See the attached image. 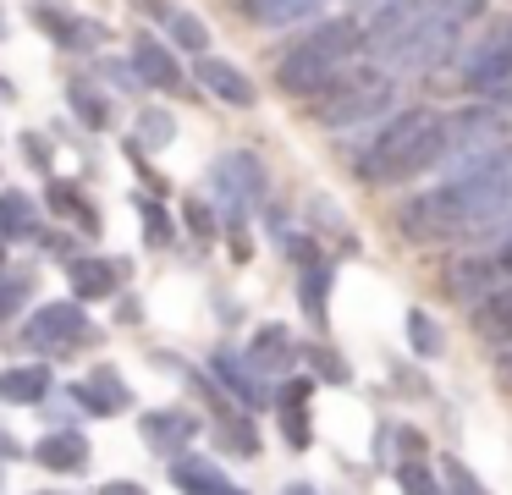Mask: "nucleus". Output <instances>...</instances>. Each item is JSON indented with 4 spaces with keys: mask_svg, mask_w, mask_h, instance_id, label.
Here are the masks:
<instances>
[{
    "mask_svg": "<svg viewBox=\"0 0 512 495\" xmlns=\"http://www.w3.org/2000/svg\"><path fill=\"white\" fill-rule=\"evenodd\" d=\"M512 209V143L496 154L452 171V182L402 204V237L408 242H446V237H485Z\"/></svg>",
    "mask_w": 512,
    "mask_h": 495,
    "instance_id": "1",
    "label": "nucleus"
},
{
    "mask_svg": "<svg viewBox=\"0 0 512 495\" xmlns=\"http://www.w3.org/2000/svg\"><path fill=\"white\" fill-rule=\"evenodd\" d=\"M441 160H446V116L413 105L375 132L369 154L358 160V176L375 182V187H391V182H408V176L430 171V165H441Z\"/></svg>",
    "mask_w": 512,
    "mask_h": 495,
    "instance_id": "2",
    "label": "nucleus"
},
{
    "mask_svg": "<svg viewBox=\"0 0 512 495\" xmlns=\"http://www.w3.org/2000/svg\"><path fill=\"white\" fill-rule=\"evenodd\" d=\"M364 50V33H358V22L336 17V22H320V28L309 33V39H298L287 55H281L276 66V83L281 94L292 99H314L325 94V88L336 83V77L353 66V55Z\"/></svg>",
    "mask_w": 512,
    "mask_h": 495,
    "instance_id": "3",
    "label": "nucleus"
},
{
    "mask_svg": "<svg viewBox=\"0 0 512 495\" xmlns=\"http://www.w3.org/2000/svg\"><path fill=\"white\" fill-rule=\"evenodd\" d=\"M457 33H463V22H457L452 11H446L441 0H435V6L424 11V17L413 22L408 33H402V39H391L380 55H386V61L397 66V72H435L441 61H452Z\"/></svg>",
    "mask_w": 512,
    "mask_h": 495,
    "instance_id": "4",
    "label": "nucleus"
},
{
    "mask_svg": "<svg viewBox=\"0 0 512 495\" xmlns=\"http://www.w3.org/2000/svg\"><path fill=\"white\" fill-rule=\"evenodd\" d=\"M441 286L452 303L463 308H479L485 297L507 292L512 286V242H496V248H479V253H463L441 270Z\"/></svg>",
    "mask_w": 512,
    "mask_h": 495,
    "instance_id": "5",
    "label": "nucleus"
},
{
    "mask_svg": "<svg viewBox=\"0 0 512 495\" xmlns=\"http://www.w3.org/2000/svg\"><path fill=\"white\" fill-rule=\"evenodd\" d=\"M89 341H100V330L89 325L78 297H67V303H39L23 325V347H34V352H67V347H89Z\"/></svg>",
    "mask_w": 512,
    "mask_h": 495,
    "instance_id": "6",
    "label": "nucleus"
},
{
    "mask_svg": "<svg viewBox=\"0 0 512 495\" xmlns=\"http://www.w3.org/2000/svg\"><path fill=\"white\" fill-rule=\"evenodd\" d=\"M391 99H397L391 77H358V83L336 88L331 99H320V121H325L331 132H347V127H375V121L391 110Z\"/></svg>",
    "mask_w": 512,
    "mask_h": 495,
    "instance_id": "7",
    "label": "nucleus"
},
{
    "mask_svg": "<svg viewBox=\"0 0 512 495\" xmlns=\"http://www.w3.org/2000/svg\"><path fill=\"white\" fill-rule=\"evenodd\" d=\"M463 88L468 94H501V88H512V17H496L485 28V39L468 44Z\"/></svg>",
    "mask_w": 512,
    "mask_h": 495,
    "instance_id": "8",
    "label": "nucleus"
},
{
    "mask_svg": "<svg viewBox=\"0 0 512 495\" xmlns=\"http://www.w3.org/2000/svg\"><path fill=\"white\" fill-rule=\"evenodd\" d=\"M501 132H507V116L490 105H468L457 116H446V160L463 171V165L485 160V154L501 149Z\"/></svg>",
    "mask_w": 512,
    "mask_h": 495,
    "instance_id": "9",
    "label": "nucleus"
},
{
    "mask_svg": "<svg viewBox=\"0 0 512 495\" xmlns=\"http://www.w3.org/2000/svg\"><path fill=\"white\" fill-rule=\"evenodd\" d=\"M210 187H215V198L226 204V215H248V209L265 198V187H270L265 160L248 154V149H226L221 160H215V171H210Z\"/></svg>",
    "mask_w": 512,
    "mask_h": 495,
    "instance_id": "10",
    "label": "nucleus"
},
{
    "mask_svg": "<svg viewBox=\"0 0 512 495\" xmlns=\"http://www.w3.org/2000/svg\"><path fill=\"white\" fill-rule=\"evenodd\" d=\"M138 435H144V446L155 451V457L177 462V457H188V446L199 440V418H193L188 407H155V413L138 418Z\"/></svg>",
    "mask_w": 512,
    "mask_h": 495,
    "instance_id": "11",
    "label": "nucleus"
},
{
    "mask_svg": "<svg viewBox=\"0 0 512 495\" xmlns=\"http://www.w3.org/2000/svg\"><path fill=\"white\" fill-rule=\"evenodd\" d=\"M127 270H133L127 259H100V253H89V259H67V286H72L78 303H100V297H116V286L127 281Z\"/></svg>",
    "mask_w": 512,
    "mask_h": 495,
    "instance_id": "12",
    "label": "nucleus"
},
{
    "mask_svg": "<svg viewBox=\"0 0 512 495\" xmlns=\"http://www.w3.org/2000/svg\"><path fill=\"white\" fill-rule=\"evenodd\" d=\"M67 396L83 407V413H94V418H116V413H127V407H133V385H127L111 363H100V369H94L83 385H72Z\"/></svg>",
    "mask_w": 512,
    "mask_h": 495,
    "instance_id": "13",
    "label": "nucleus"
},
{
    "mask_svg": "<svg viewBox=\"0 0 512 495\" xmlns=\"http://www.w3.org/2000/svg\"><path fill=\"white\" fill-rule=\"evenodd\" d=\"M210 369H215V380L226 385V396H237L243 407H270L276 402V391L265 385V374L254 369L248 358H237V352H210Z\"/></svg>",
    "mask_w": 512,
    "mask_h": 495,
    "instance_id": "14",
    "label": "nucleus"
},
{
    "mask_svg": "<svg viewBox=\"0 0 512 495\" xmlns=\"http://www.w3.org/2000/svg\"><path fill=\"white\" fill-rule=\"evenodd\" d=\"M34 28H45L50 39L61 44V50H94V44H105V28L100 22H83V17H72V11H61L56 0H34Z\"/></svg>",
    "mask_w": 512,
    "mask_h": 495,
    "instance_id": "15",
    "label": "nucleus"
},
{
    "mask_svg": "<svg viewBox=\"0 0 512 495\" xmlns=\"http://www.w3.org/2000/svg\"><path fill=\"white\" fill-rule=\"evenodd\" d=\"M199 88L204 94H215L221 105H232V110H248L259 99V88L248 83V72L243 66H232V61H221V55H199Z\"/></svg>",
    "mask_w": 512,
    "mask_h": 495,
    "instance_id": "16",
    "label": "nucleus"
},
{
    "mask_svg": "<svg viewBox=\"0 0 512 495\" xmlns=\"http://www.w3.org/2000/svg\"><path fill=\"white\" fill-rule=\"evenodd\" d=\"M133 72L144 77V88H160V94H188V77H182L177 55L160 39H133Z\"/></svg>",
    "mask_w": 512,
    "mask_h": 495,
    "instance_id": "17",
    "label": "nucleus"
},
{
    "mask_svg": "<svg viewBox=\"0 0 512 495\" xmlns=\"http://www.w3.org/2000/svg\"><path fill=\"white\" fill-rule=\"evenodd\" d=\"M309 391H314V380H309V374H298V380L276 385L281 429H287V446H292V451H309V446H314V424H309Z\"/></svg>",
    "mask_w": 512,
    "mask_h": 495,
    "instance_id": "18",
    "label": "nucleus"
},
{
    "mask_svg": "<svg viewBox=\"0 0 512 495\" xmlns=\"http://www.w3.org/2000/svg\"><path fill=\"white\" fill-rule=\"evenodd\" d=\"M303 358V347L292 341L287 325H259L254 341H248V363L259 374H292V363Z\"/></svg>",
    "mask_w": 512,
    "mask_h": 495,
    "instance_id": "19",
    "label": "nucleus"
},
{
    "mask_svg": "<svg viewBox=\"0 0 512 495\" xmlns=\"http://www.w3.org/2000/svg\"><path fill=\"white\" fill-rule=\"evenodd\" d=\"M34 462L50 473H83L89 468V440L78 429H50V435L34 440Z\"/></svg>",
    "mask_w": 512,
    "mask_h": 495,
    "instance_id": "20",
    "label": "nucleus"
},
{
    "mask_svg": "<svg viewBox=\"0 0 512 495\" xmlns=\"http://www.w3.org/2000/svg\"><path fill=\"white\" fill-rule=\"evenodd\" d=\"M171 484H177L182 495H248L243 484H232L210 457H177L171 462Z\"/></svg>",
    "mask_w": 512,
    "mask_h": 495,
    "instance_id": "21",
    "label": "nucleus"
},
{
    "mask_svg": "<svg viewBox=\"0 0 512 495\" xmlns=\"http://www.w3.org/2000/svg\"><path fill=\"white\" fill-rule=\"evenodd\" d=\"M39 198H28L23 187H0V237L6 242H28L39 237Z\"/></svg>",
    "mask_w": 512,
    "mask_h": 495,
    "instance_id": "22",
    "label": "nucleus"
},
{
    "mask_svg": "<svg viewBox=\"0 0 512 495\" xmlns=\"http://www.w3.org/2000/svg\"><path fill=\"white\" fill-rule=\"evenodd\" d=\"M50 396V369L45 363H17L0 374V402L6 407H39Z\"/></svg>",
    "mask_w": 512,
    "mask_h": 495,
    "instance_id": "23",
    "label": "nucleus"
},
{
    "mask_svg": "<svg viewBox=\"0 0 512 495\" xmlns=\"http://www.w3.org/2000/svg\"><path fill=\"white\" fill-rule=\"evenodd\" d=\"M474 330L490 341V347H512V286L474 308Z\"/></svg>",
    "mask_w": 512,
    "mask_h": 495,
    "instance_id": "24",
    "label": "nucleus"
},
{
    "mask_svg": "<svg viewBox=\"0 0 512 495\" xmlns=\"http://www.w3.org/2000/svg\"><path fill=\"white\" fill-rule=\"evenodd\" d=\"M325 0H243V17L248 22H265V28H287V22L314 17Z\"/></svg>",
    "mask_w": 512,
    "mask_h": 495,
    "instance_id": "25",
    "label": "nucleus"
},
{
    "mask_svg": "<svg viewBox=\"0 0 512 495\" xmlns=\"http://www.w3.org/2000/svg\"><path fill=\"white\" fill-rule=\"evenodd\" d=\"M50 209H56V215H67V220H78V231H89V237H100V226H105L100 209H94L78 187H67V182H50Z\"/></svg>",
    "mask_w": 512,
    "mask_h": 495,
    "instance_id": "26",
    "label": "nucleus"
},
{
    "mask_svg": "<svg viewBox=\"0 0 512 495\" xmlns=\"http://www.w3.org/2000/svg\"><path fill=\"white\" fill-rule=\"evenodd\" d=\"M215 429H221V446L237 451V457H254L259 451V429L248 424V418H237L226 402H215Z\"/></svg>",
    "mask_w": 512,
    "mask_h": 495,
    "instance_id": "27",
    "label": "nucleus"
},
{
    "mask_svg": "<svg viewBox=\"0 0 512 495\" xmlns=\"http://www.w3.org/2000/svg\"><path fill=\"white\" fill-rule=\"evenodd\" d=\"M34 286H39L34 270H17V275L0 270V325H12V319L34 303Z\"/></svg>",
    "mask_w": 512,
    "mask_h": 495,
    "instance_id": "28",
    "label": "nucleus"
},
{
    "mask_svg": "<svg viewBox=\"0 0 512 495\" xmlns=\"http://www.w3.org/2000/svg\"><path fill=\"white\" fill-rule=\"evenodd\" d=\"M166 39L177 44V50L210 55V28H204V17H193V11H171V17H166Z\"/></svg>",
    "mask_w": 512,
    "mask_h": 495,
    "instance_id": "29",
    "label": "nucleus"
},
{
    "mask_svg": "<svg viewBox=\"0 0 512 495\" xmlns=\"http://www.w3.org/2000/svg\"><path fill=\"white\" fill-rule=\"evenodd\" d=\"M331 264H309L298 281V297H303V314L314 319V325H325V292H331Z\"/></svg>",
    "mask_w": 512,
    "mask_h": 495,
    "instance_id": "30",
    "label": "nucleus"
},
{
    "mask_svg": "<svg viewBox=\"0 0 512 495\" xmlns=\"http://www.w3.org/2000/svg\"><path fill=\"white\" fill-rule=\"evenodd\" d=\"M67 105L78 110V116L89 121L94 132H105V127H111V105H105V94H100L94 83H72V88H67Z\"/></svg>",
    "mask_w": 512,
    "mask_h": 495,
    "instance_id": "31",
    "label": "nucleus"
},
{
    "mask_svg": "<svg viewBox=\"0 0 512 495\" xmlns=\"http://www.w3.org/2000/svg\"><path fill=\"white\" fill-rule=\"evenodd\" d=\"M408 341H413L419 358H441V352H446V330L435 325L424 308H408Z\"/></svg>",
    "mask_w": 512,
    "mask_h": 495,
    "instance_id": "32",
    "label": "nucleus"
},
{
    "mask_svg": "<svg viewBox=\"0 0 512 495\" xmlns=\"http://www.w3.org/2000/svg\"><path fill=\"white\" fill-rule=\"evenodd\" d=\"M397 484H402V495H446V484H435V473L424 468V457L397 462Z\"/></svg>",
    "mask_w": 512,
    "mask_h": 495,
    "instance_id": "33",
    "label": "nucleus"
},
{
    "mask_svg": "<svg viewBox=\"0 0 512 495\" xmlns=\"http://www.w3.org/2000/svg\"><path fill=\"white\" fill-rule=\"evenodd\" d=\"M303 358L320 369V380H336V385H347L353 380V369H347V358L342 352H331V347H303Z\"/></svg>",
    "mask_w": 512,
    "mask_h": 495,
    "instance_id": "34",
    "label": "nucleus"
},
{
    "mask_svg": "<svg viewBox=\"0 0 512 495\" xmlns=\"http://www.w3.org/2000/svg\"><path fill=\"white\" fill-rule=\"evenodd\" d=\"M138 138L155 143V149H166V143L177 138V121H171L166 110H144V116H138Z\"/></svg>",
    "mask_w": 512,
    "mask_h": 495,
    "instance_id": "35",
    "label": "nucleus"
},
{
    "mask_svg": "<svg viewBox=\"0 0 512 495\" xmlns=\"http://www.w3.org/2000/svg\"><path fill=\"white\" fill-rule=\"evenodd\" d=\"M138 209H144V237H149V248H166V242H171V215L155 204V198H138Z\"/></svg>",
    "mask_w": 512,
    "mask_h": 495,
    "instance_id": "36",
    "label": "nucleus"
},
{
    "mask_svg": "<svg viewBox=\"0 0 512 495\" xmlns=\"http://www.w3.org/2000/svg\"><path fill=\"white\" fill-rule=\"evenodd\" d=\"M441 473H446V495H485V484H479L457 457H446V462H441Z\"/></svg>",
    "mask_w": 512,
    "mask_h": 495,
    "instance_id": "37",
    "label": "nucleus"
},
{
    "mask_svg": "<svg viewBox=\"0 0 512 495\" xmlns=\"http://www.w3.org/2000/svg\"><path fill=\"white\" fill-rule=\"evenodd\" d=\"M281 248H287V259H298V270H309V264H325L320 248H314V237H303V231H287V237H281Z\"/></svg>",
    "mask_w": 512,
    "mask_h": 495,
    "instance_id": "38",
    "label": "nucleus"
},
{
    "mask_svg": "<svg viewBox=\"0 0 512 495\" xmlns=\"http://www.w3.org/2000/svg\"><path fill=\"white\" fill-rule=\"evenodd\" d=\"M188 231H193V237H204V242L215 237V209H204V198H193V204H188Z\"/></svg>",
    "mask_w": 512,
    "mask_h": 495,
    "instance_id": "39",
    "label": "nucleus"
},
{
    "mask_svg": "<svg viewBox=\"0 0 512 495\" xmlns=\"http://www.w3.org/2000/svg\"><path fill=\"white\" fill-rule=\"evenodd\" d=\"M23 154L39 165V171H50V143H45V138H34V132H23Z\"/></svg>",
    "mask_w": 512,
    "mask_h": 495,
    "instance_id": "40",
    "label": "nucleus"
},
{
    "mask_svg": "<svg viewBox=\"0 0 512 495\" xmlns=\"http://www.w3.org/2000/svg\"><path fill=\"white\" fill-rule=\"evenodd\" d=\"M446 11H452L457 22H468V17H479V11H485V0H441Z\"/></svg>",
    "mask_w": 512,
    "mask_h": 495,
    "instance_id": "41",
    "label": "nucleus"
},
{
    "mask_svg": "<svg viewBox=\"0 0 512 495\" xmlns=\"http://www.w3.org/2000/svg\"><path fill=\"white\" fill-rule=\"evenodd\" d=\"M100 495H149V490L133 479H111V484H100Z\"/></svg>",
    "mask_w": 512,
    "mask_h": 495,
    "instance_id": "42",
    "label": "nucleus"
},
{
    "mask_svg": "<svg viewBox=\"0 0 512 495\" xmlns=\"http://www.w3.org/2000/svg\"><path fill=\"white\" fill-rule=\"evenodd\" d=\"M133 6H138V11H144V17H160V22H166V17H171V6H166V0H133Z\"/></svg>",
    "mask_w": 512,
    "mask_h": 495,
    "instance_id": "43",
    "label": "nucleus"
},
{
    "mask_svg": "<svg viewBox=\"0 0 512 495\" xmlns=\"http://www.w3.org/2000/svg\"><path fill=\"white\" fill-rule=\"evenodd\" d=\"M0 457H23V446H17V440L6 435V429H0Z\"/></svg>",
    "mask_w": 512,
    "mask_h": 495,
    "instance_id": "44",
    "label": "nucleus"
},
{
    "mask_svg": "<svg viewBox=\"0 0 512 495\" xmlns=\"http://www.w3.org/2000/svg\"><path fill=\"white\" fill-rule=\"evenodd\" d=\"M281 495H320V490H314L309 479H292V484H287V490H281Z\"/></svg>",
    "mask_w": 512,
    "mask_h": 495,
    "instance_id": "45",
    "label": "nucleus"
},
{
    "mask_svg": "<svg viewBox=\"0 0 512 495\" xmlns=\"http://www.w3.org/2000/svg\"><path fill=\"white\" fill-rule=\"evenodd\" d=\"M501 380H512V347H507V358H501Z\"/></svg>",
    "mask_w": 512,
    "mask_h": 495,
    "instance_id": "46",
    "label": "nucleus"
},
{
    "mask_svg": "<svg viewBox=\"0 0 512 495\" xmlns=\"http://www.w3.org/2000/svg\"><path fill=\"white\" fill-rule=\"evenodd\" d=\"M358 6H369V11H380V6H391V0H358Z\"/></svg>",
    "mask_w": 512,
    "mask_h": 495,
    "instance_id": "47",
    "label": "nucleus"
},
{
    "mask_svg": "<svg viewBox=\"0 0 512 495\" xmlns=\"http://www.w3.org/2000/svg\"><path fill=\"white\" fill-rule=\"evenodd\" d=\"M0 270H6V237H0Z\"/></svg>",
    "mask_w": 512,
    "mask_h": 495,
    "instance_id": "48",
    "label": "nucleus"
}]
</instances>
